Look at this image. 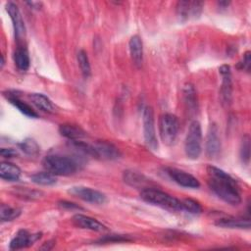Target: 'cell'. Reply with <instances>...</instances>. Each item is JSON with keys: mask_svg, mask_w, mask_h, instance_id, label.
Segmentation results:
<instances>
[{"mask_svg": "<svg viewBox=\"0 0 251 251\" xmlns=\"http://www.w3.org/2000/svg\"><path fill=\"white\" fill-rule=\"evenodd\" d=\"M207 173L208 185L220 199L233 206L241 203L239 186L231 176L212 165L207 167Z\"/></svg>", "mask_w": 251, "mask_h": 251, "instance_id": "1", "label": "cell"}, {"mask_svg": "<svg viewBox=\"0 0 251 251\" xmlns=\"http://www.w3.org/2000/svg\"><path fill=\"white\" fill-rule=\"evenodd\" d=\"M44 169L55 176H71L78 169L76 160L70 156L61 154H50L43 158Z\"/></svg>", "mask_w": 251, "mask_h": 251, "instance_id": "2", "label": "cell"}, {"mask_svg": "<svg viewBox=\"0 0 251 251\" xmlns=\"http://www.w3.org/2000/svg\"><path fill=\"white\" fill-rule=\"evenodd\" d=\"M140 198L149 204L161 207L172 212L182 211L181 200H178L177 198L156 187H149L141 190Z\"/></svg>", "mask_w": 251, "mask_h": 251, "instance_id": "3", "label": "cell"}, {"mask_svg": "<svg viewBox=\"0 0 251 251\" xmlns=\"http://www.w3.org/2000/svg\"><path fill=\"white\" fill-rule=\"evenodd\" d=\"M202 151V129L199 122L190 123L187 134L184 140V152L187 158L196 160Z\"/></svg>", "mask_w": 251, "mask_h": 251, "instance_id": "4", "label": "cell"}, {"mask_svg": "<svg viewBox=\"0 0 251 251\" xmlns=\"http://www.w3.org/2000/svg\"><path fill=\"white\" fill-rule=\"evenodd\" d=\"M179 130V122L176 116L167 113L160 117L159 133L161 140L166 145L175 143Z\"/></svg>", "mask_w": 251, "mask_h": 251, "instance_id": "5", "label": "cell"}, {"mask_svg": "<svg viewBox=\"0 0 251 251\" xmlns=\"http://www.w3.org/2000/svg\"><path fill=\"white\" fill-rule=\"evenodd\" d=\"M142 122H143V135H144L145 144L151 150H157L158 140H157L156 130H155L154 113L151 107L146 106L143 109Z\"/></svg>", "mask_w": 251, "mask_h": 251, "instance_id": "6", "label": "cell"}, {"mask_svg": "<svg viewBox=\"0 0 251 251\" xmlns=\"http://www.w3.org/2000/svg\"><path fill=\"white\" fill-rule=\"evenodd\" d=\"M68 192L82 201L91 204H103L106 202V195L99 190L86 187V186H73Z\"/></svg>", "mask_w": 251, "mask_h": 251, "instance_id": "7", "label": "cell"}, {"mask_svg": "<svg viewBox=\"0 0 251 251\" xmlns=\"http://www.w3.org/2000/svg\"><path fill=\"white\" fill-rule=\"evenodd\" d=\"M6 11L12 21L15 37L18 42L22 41L25 36V26L22 17V14L18 8V6L13 2H8L6 4Z\"/></svg>", "mask_w": 251, "mask_h": 251, "instance_id": "8", "label": "cell"}, {"mask_svg": "<svg viewBox=\"0 0 251 251\" xmlns=\"http://www.w3.org/2000/svg\"><path fill=\"white\" fill-rule=\"evenodd\" d=\"M166 173L171 179H173L176 183L182 187L198 188L200 186L199 180L195 176L184 171L176 168H167Z\"/></svg>", "mask_w": 251, "mask_h": 251, "instance_id": "9", "label": "cell"}, {"mask_svg": "<svg viewBox=\"0 0 251 251\" xmlns=\"http://www.w3.org/2000/svg\"><path fill=\"white\" fill-rule=\"evenodd\" d=\"M203 2L199 1H178L176 4V15L181 21L189 18H197L202 12Z\"/></svg>", "mask_w": 251, "mask_h": 251, "instance_id": "10", "label": "cell"}, {"mask_svg": "<svg viewBox=\"0 0 251 251\" xmlns=\"http://www.w3.org/2000/svg\"><path fill=\"white\" fill-rule=\"evenodd\" d=\"M221 138L219 135V128L216 124H211L207 132L205 149L206 154L210 158H216L221 152Z\"/></svg>", "mask_w": 251, "mask_h": 251, "instance_id": "11", "label": "cell"}, {"mask_svg": "<svg viewBox=\"0 0 251 251\" xmlns=\"http://www.w3.org/2000/svg\"><path fill=\"white\" fill-rule=\"evenodd\" d=\"M41 237V233H29L25 229H20L10 242V249L18 250L31 246Z\"/></svg>", "mask_w": 251, "mask_h": 251, "instance_id": "12", "label": "cell"}, {"mask_svg": "<svg viewBox=\"0 0 251 251\" xmlns=\"http://www.w3.org/2000/svg\"><path fill=\"white\" fill-rule=\"evenodd\" d=\"M72 221L75 226H77L79 228H83V229H88V230L98 231V232L106 231L108 229L105 225H103L96 219L82 215V214L75 215L73 217Z\"/></svg>", "mask_w": 251, "mask_h": 251, "instance_id": "13", "label": "cell"}, {"mask_svg": "<svg viewBox=\"0 0 251 251\" xmlns=\"http://www.w3.org/2000/svg\"><path fill=\"white\" fill-rule=\"evenodd\" d=\"M220 74L223 77L222 87H221V98L222 103L225 105H228L231 101V92H232V84H231V74L230 68L227 65H223L220 69Z\"/></svg>", "mask_w": 251, "mask_h": 251, "instance_id": "14", "label": "cell"}, {"mask_svg": "<svg viewBox=\"0 0 251 251\" xmlns=\"http://www.w3.org/2000/svg\"><path fill=\"white\" fill-rule=\"evenodd\" d=\"M123 177L126 183L140 190H143L149 187H155L154 183L149 178H147L145 176L134 171H125Z\"/></svg>", "mask_w": 251, "mask_h": 251, "instance_id": "15", "label": "cell"}, {"mask_svg": "<svg viewBox=\"0 0 251 251\" xmlns=\"http://www.w3.org/2000/svg\"><path fill=\"white\" fill-rule=\"evenodd\" d=\"M215 225L220 227L225 228H250V220L249 218L242 217H231L226 216L219 218L215 221Z\"/></svg>", "mask_w": 251, "mask_h": 251, "instance_id": "16", "label": "cell"}, {"mask_svg": "<svg viewBox=\"0 0 251 251\" xmlns=\"http://www.w3.org/2000/svg\"><path fill=\"white\" fill-rule=\"evenodd\" d=\"M129 54L131 61L135 67L140 68L143 63V45L139 35H133L130 37L128 42Z\"/></svg>", "mask_w": 251, "mask_h": 251, "instance_id": "17", "label": "cell"}, {"mask_svg": "<svg viewBox=\"0 0 251 251\" xmlns=\"http://www.w3.org/2000/svg\"><path fill=\"white\" fill-rule=\"evenodd\" d=\"M4 96L9 100V102L14 105L21 113L25 115L28 118H38V114L25 101L21 100L15 91H6Z\"/></svg>", "mask_w": 251, "mask_h": 251, "instance_id": "18", "label": "cell"}, {"mask_svg": "<svg viewBox=\"0 0 251 251\" xmlns=\"http://www.w3.org/2000/svg\"><path fill=\"white\" fill-rule=\"evenodd\" d=\"M59 132L62 136L71 141H78L86 136V132L79 126L72 124H62L59 126Z\"/></svg>", "mask_w": 251, "mask_h": 251, "instance_id": "19", "label": "cell"}, {"mask_svg": "<svg viewBox=\"0 0 251 251\" xmlns=\"http://www.w3.org/2000/svg\"><path fill=\"white\" fill-rule=\"evenodd\" d=\"M0 176L7 181H17L21 177V170L12 163L2 162L0 165Z\"/></svg>", "mask_w": 251, "mask_h": 251, "instance_id": "20", "label": "cell"}, {"mask_svg": "<svg viewBox=\"0 0 251 251\" xmlns=\"http://www.w3.org/2000/svg\"><path fill=\"white\" fill-rule=\"evenodd\" d=\"M183 98H184V103L186 105L187 110L195 114L198 109V100H197V94L196 91L191 84H186L183 88Z\"/></svg>", "mask_w": 251, "mask_h": 251, "instance_id": "21", "label": "cell"}, {"mask_svg": "<svg viewBox=\"0 0 251 251\" xmlns=\"http://www.w3.org/2000/svg\"><path fill=\"white\" fill-rule=\"evenodd\" d=\"M14 62L16 67L20 71H26L29 68L30 60H29V55L25 47L24 46H19L15 52H14Z\"/></svg>", "mask_w": 251, "mask_h": 251, "instance_id": "22", "label": "cell"}, {"mask_svg": "<svg viewBox=\"0 0 251 251\" xmlns=\"http://www.w3.org/2000/svg\"><path fill=\"white\" fill-rule=\"evenodd\" d=\"M29 99L31 102L40 110L47 112V113H53L55 111V106L52 103V101L41 93H31L29 95Z\"/></svg>", "mask_w": 251, "mask_h": 251, "instance_id": "23", "label": "cell"}, {"mask_svg": "<svg viewBox=\"0 0 251 251\" xmlns=\"http://www.w3.org/2000/svg\"><path fill=\"white\" fill-rule=\"evenodd\" d=\"M30 179L32 182L39 184V185H44V186H49L53 185L56 183L57 179L55 175L49 173V172H39L35 173L30 176Z\"/></svg>", "mask_w": 251, "mask_h": 251, "instance_id": "24", "label": "cell"}, {"mask_svg": "<svg viewBox=\"0 0 251 251\" xmlns=\"http://www.w3.org/2000/svg\"><path fill=\"white\" fill-rule=\"evenodd\" d=\"M20 149L28 156H36L40 152L38 143L32 138H25L19 144Z\"/></svg>", "mask_w": 251, "mask_h": 251, "instance_id": "25", "label": "cell"}, {"mask_svg": "<svg viewBox=\"0 0 251 251\" xmlns=\"http://www.w3.org/2000/svg\"><path fill=\"white\" fill-rule=\"evenodd\" d=\"M21 210L17 208H12L6 204H1L0 206V219L1 222H10L17 219L21 215Z\"/></svg>", "mask_w": 251, "mask_h": 251, "instance_id": "26", "label": "cell"}, {"mask_svg": "<svg viewBox=\"0 0 251 251\" xmlns=\"http://www.w3.org/2000/svg\"><path fill=\"white\" fill-rule=\"evenodd\" d=\"M78 66L80 68L81 74L83 75L84 77H88L91 74V68H90V63L89 59L87 56V53L84 50H79L76 55Z\"/></svg>", "mask_w": 251, "mask_h": 251, "instance_id": "27", "label": "cell"}, {"mask_svg": "<svg viewBox=\"0 0 251 251\" xmlns=\"http://www.w3.org/2000/svg\"><path fill=\"white\" fill-rule=\"evenodd\" d=\"M181 207H182V211H186L193 215H198L202 212V206L200 205V203L191 198L182 199Z\"/></svg>", "mask_w": 251, "mask_h": 251, "instance_id": "28", "label": "cell"}, {"mask_svg": "<svg viewBox=\"0 0 251 251\" xmlns=\"http://www.w3.org/2000/svg\"><path fill=\"white\" fill-rule=\"evenodd\" d=\"M240 158L244 164H248L250 159V137L249 135H244L240 146Z\"/></svg>", "mask_w": 251, "mask_h": 251, "instance_id": "29", "label": "cell"}, {"mask_svg": "<svg viewBox=\"0 0 251 251\" xmlns=\"http://www.w3.org/2000/svg\"><path fill=\"white\" fill-rule=\"evenodd\" d=\"M250 52L247 51L244 53L243 58L238 62L237 64V69L241 70V71H246L249 72L250 71V63H251V58H250Z\"/></svg>", "mask_w": 251, "mask_h": 251, "instance_id": "30", "label": "cell"}, {"mask_svg": "<svg viewBox=\"0 0 251 251\" xmlns=\"http://www.w3.org/2000/svg\"><path fill=\"white\" fill-rule=\"evenodd\" d=\"M130 239L124 235H106L100 239V242H123L129 241Z\"/></svg>", "mask_w": 251, "mask_h": 251, "instance_id": "31", "label": "cell"}, {"mask_svg": "<svg viewBox=\"0 0 251 251\" xmlns=\"http://www.w3.org/2000/svg\"><path fill=\"white\" fill-rule=\"evenodd\" d=\"M0 154L4 158H13V157L18 155L17 151L13 148H1Z\"/></svg>", "mask_w": 251, "mask_h": 251, "instance_id": "32", "label": "cell"}, {"mask_svg": "<svg viewBox=\"0 0 251 251\" xmlns=\"http://www.w3.org/2000/svg\"><path fill=\"white\" fill-rule=\"evenodd\" d=\"M58 205L60 207L64 208V209H71V210H73V209H81L78 205H76L75 203H72V202H69V201H65V200L64 201H60L58 203Z\"/></svg>", "mask_w": 251, "mask_h": 251, "instance_id": "33", "label": "cell"}, {"mask_svg": "<svg viewBox=\"0 0 251 251\" xmlns=\"http://www.w3.org/2000/svg\"><path fill=\"white\" fill-rule=\"evenodd\" d=\"M26 4L29 5L30 8H32V9H39L40 6H41V3H39V2H33V1H31V2H26Z\"/></svg>", "mask_w": 251, "mask_h": 251, "instance_id": "34", "label": "cell"}, {"mask_svg": "<svg viewBox=\"0 0 251 251\" xmlns=\"http://www.w3.org/2000/svg\"><path fill=\"white\" fill-rule=\"evenodd\" d=\"M218 4H219V6H220L221 8H227V6L229 5V2H226V1H220Z\"/></svg>", "mask_w": 251, "mask_h": 251, "instance_id": "35", "label": "cell"}, {"mask_svg": "<svg viewBox=\"0 0 251 251\" xmlns=\"http://www.w3.org/2000/svg\"><path fill=\"white\" fill-rule=\"evenodd\" d=\"M4 57H3V55H1V68H3V66H4Z\"/></svg>", "mask_w": 251, "mask_h": 251, "instance_id": "36", "label": "cell"}]
</instances>
